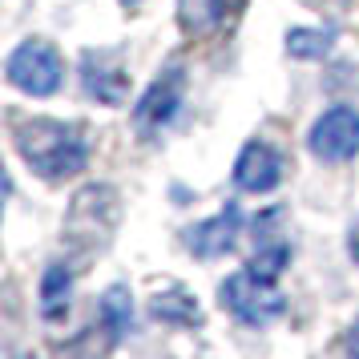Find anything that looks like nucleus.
I'll use <instances>...</instances> for the list:
<instances>
[{
	"mask_svg": "<svg viewBox=\"0 0 359 359\" xmlns=\"http://www.w3.org/2000/svg\"><path fill=\"white\" fill-rule=\"evenodd\" d=\"M13 137H17L20 158L33 165L41 178H69V174L85 170V162H89L85 133L77 126H69V121H57V117L20 121Z\"/></svg>",
	"mask_w": 359,
	"mask_h": 359,
	"instance_id": "f257e3e1",
	"label": "nucleus"
},
{
	"mask_svg": "<svg viewBox=\"0 0 359 359\" xmlns=\"http://www.w3.org/2000/svg\"><path fill=\"white\" fill-rule=\"evenodd\" d=\"M121 222V194L114 186H85L73 194L65 214V234L77 250H101Z\"/></svg>",
	"mask_w": 359,
	"mask_h": 359,
	"instance_id": "f03ea898",
	"label": "nucleus"
},
{
	"mask_svg": "<svg viewBox=\"0 0 359 359\" xmlns=\"http://www.w3.org/2000/svg\"><path fill=\"white\" fill-rule=\"evenodd\" d=\"M222 307H230L243 323L262 327V323H271V319H278V315L287 311V299H283V291L275 287V278L255 275V271L246 266V271H238V275H230L226 283H222Z\"/></svg>",
	"mask_w": 359,
	"mask_h": 359,
	"instance_id": "7ed1b4c3",
	"label": "nucleus"
},
{
	"mask_svg": "<svg viewBox=\"0 0 359 359\" xmlns=\"http://www.w3.org/2000/svg\"><path fill=\"white\" fill-rule=\"evenodd\" d=\"M4 73H8V81L17 89L33 93V97H49V93L61 89L65 65H61V57H57V49L49 41H25L20 49H13Z\"/></svg>",
	"mask_w": 359,
	"mask_h": 359,
	"instance_id": "20e7f679",
	"label": "nucleus"
},
{
	"mask_svg": "<svg viewBox=\"0 0 359 359\" xmlns=\"http://www.w3.org/2000/svg\"><path fill=\"white\" fill-rule=\"evenodd\" d=\"M311 154L323 162H347L359 154V114L351 105L327 109L311 130Z\"/></svg>",
	"mask_w": 359,
	"mask_h": 359,
	"instance_id": "39448f33",
	"label": "nucleus"
},
{
	"mask_svg": "<svg viewBox=\"0 0 359 359\" xmlns=\"http://www.w3.org/2000/svg\"><path fill=\"white\" fill-rule=\"evenodd\" d=\"M81 85L89 97L105 101V105H121L130 93V73L121 65L117 49H89L81 57Z\"/></svg>",
	"mask_w": 359,
	"mask_h": 359,
	"instance_id": "423d86ee",
	"label": "nucleus"
},
{
	"mask_svg": "<svg viewBox=\"0 0 359 359\" xmlns=\"http://www.w3.org/2000/svg\"><path fill=\"white\" fill-rule=\"evenodd\" d=\"M182 89H186V73H182V65H170L158 81L149 85L146 97L137 101V114H133L137 126H142L146 133L170 126L174 114H178V105H182Z\"/></svg>",
	"mask_w": 359,
	"mask_h": 359,
	"instance_id": "0eeeda50",
	"label": "nucleus"
},
{
	"mask_svg": "<svg viewBox=\"0 0 359 359\" xmlns=\"http://www.w3.org/2000/svg\"><path fill=\"white\" fill-rule=\"evenodd\" d=\"M234 182L246 194H271L283 182V158L266 142H250L234 162Z\"/></svg>",
	"mask_w": 359,
	"mask_h": 359,
	"instance_id": "6e6552de",
	"label": "nucleus"
},
{
	"mask_svg": "<svg viewBox=\"0 0 359 359\" xmlns=\"http://www.w3.org/2000/svg\"><path fill=\"white\" fill-rule=\"evenodd\" d=\"M238 226H243V210L226 206L222 214H214L210 222H198V226L186 230V246L194 250L198 259H218V255H226L230 246H234Z\"/></svg>",
	"mask_w": 359,
	"mask_h": 359,
	"instance_id": "1a4fd4ad",
	"label": "nucleus"
},
{
	"mask_svg": "<svg viewBox=\"0 0 359 359\" xmlns=\"http://www.w3.org/2000/svg\"><path fill=\"white\" fill-rule=\"evenodd\" d=\"M238 8H243V0H178L182 29L194 36H210L218 29H226Z\"/></svg>",
	"mask_w": 359,
	"mask_h": 359,
	"instance_id": "9d476101",
	"label": "nucleus"
},
{
	"mask_svg": "<svg viewBox=\"0 0 359 359\" xmlns=\"http://www.w3.org/2000/svg\"><path fill=\"white\" fill-rule=\"evenodd\" d=\"M69 291H73V271L65 262H49V271L41 278V315L57 323L69 311Z\"/></svg>",
	"mask_w": 359,
	"mask_h": 359,
	"instance_id": "9b49d317",
	"label": "nucleus"
},
{
	"mask_svg": "<svg viewBox=\"0 0 359 359\" xmlns=\"http://www.w3.org/2000/svg\"><path fill=\"white\" fill-rule=\"evenodd\" d=\"M101 323L114 339H126L133 331V299H130V287H109L101 294Z\"/></svg>",
	"mask_w": 359,
	"mask_h": 359,
	"instance_id": "f8f14e48",
	"label": "nucleus"
},
{
	"mask_svg": "<svg viewBox=\"0 0 359 359\" xmlns=\"http://www.w3.org/2000/svg\"><path fill=\"white\" fill-rule=\"evenodd\" d=\"M149 311H154V319L174 323V327H198V323H202V311H198L194 294H186V291L158 294V299L149 303Z\"/></svg>",
	"mask_w": 359,
	"mask_h": 359,
	"instance_id": "ddd939ff",
	"label": "nucleus"
},
{
	"mask_svg": "<svg viewBox=\"0 0 359 359\" xmlns=\"http://www.w3.org/2000/svg\"><path fill=\"white\" fill-rule=\"evenodd\" d=\"M335 45V29H291L287 33V53L299 61H319Z\"/></svg>",
	"mask_w": 359,
	"mask_h": 359,
	"instance_id": "4468645a",
	"label": "nucleus"
},
{
	"mask_svg": "<svg viewBox=\"0 0 359 359\" xmlns=\"http://www.w3.org/2000/svg\"><path fill=\"white\" fill-rule=\"evenodd\" d=\"M287 262H291V250H287V246L278 243V246H271V250H259V255H255V259L246 262V266H250L255 275H266V278H275L278 271L287 266Z\"/></svg>",
	"mask_w": 359,
	"mask_h": 359,
	"instance_id": "2eb2a0df",
	"label": "nucleus"
},
{
	"mask_svg": "<svg viewBox=\"0 0 359 359\" xmlns=\"http://www.w3.org/2000/svg\"><path fill=\"white\" fill-rule=\"evenodd\" d=\"M347 359H359V323H355V331L347 335Z\"/></svg>",
	"mask_w": 359,
	"mask_h": 359,
	"instance_id": "dca6fc26",
	"label": "nucleus"
},
{
	"mask_svg": "<svg viewBox=\"0 0 359 359\" xmlns=\"http://www.w3.org/2000/svg\"><path fill=\"white\" fill-rule=\"evenodd\" d=\"M347 250H351V259H355V266H359V222L351 226V238H347Z\"/></svg>",
	"mask_w": 359,
	"mask_h": 359,
	"instance_id": "f3484780",
	"label": "nucleus"
},
{
	"mask_svg": "<svg viewBox=\"0 0 359 359\" xmlns=\"http://www.w3.org/2000/svg\"><path fill=\"white\" fill-rule=\"evenodd\" d=\"M126 4H137V0H126Z\"/></svg>",
	"mask_w": 359,
	"mask_h": 359,
	"instance_id": "a211bd4d",
	"label": "nucleus"
}]
</instances>
